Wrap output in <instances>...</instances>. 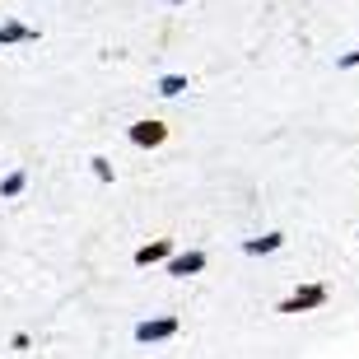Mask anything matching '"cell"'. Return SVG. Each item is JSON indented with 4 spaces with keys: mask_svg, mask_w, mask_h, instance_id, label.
<instances>
[{
    "mask_svg": "<svg viewBox=\"0 0 359 359\" xmlns=\"http://www.w3.org/2000/svg\"><path fill=\"white\" fill-rule=\"evenodd\" d=\"M327 299H332V290H327L322 280H308V285H299L294 294L280 299L276 313H290V318H294V313H318V308H327Z\"/></svg>",
    "mask_w": 359,
    "mask_h": 359,
    "instance_id": "obj_1",
    "label": "cell"
},
{
    "mask_svg": "<svg viewBox=\"0 0 359 359\" xmlns=\"http://www.w3.org/2000/svg\"><path fill=\"white\" fill-rule=\"evenodd\" d=\"M182 332V322H177V313H159V318H145V322H135V341L140 346H159V341H173V336Z\"/></svg>",
    "mask_w": 359,
    "mask_h": 359,
    "instance_id": "obj_2",
    "label": "cell"
},
{
    "mask_svg": "<svg viewBox=\"0 0 359 359\" xmlns=\"http://www.w3.org/2000/svg\"><path fill=\"white\" fill-rule=\"evenodd\" d=\"M126 140H131L135 149H159L163 140H168V126H163V121H154V117H140V121H131V126H126Z\"/></svg>",
    "mask_w": 359,
    "mask_h": 359,
    "instance_id": "obj_3",
    "label": "cell"
},
{
    "mask_svg": "<svg viewBox=\"0 0 359 359\" xmlns=\"http://www.w3.org/2000/svg\"><path fill=\"white\" fill-rule=\"evenodd\" d=\"M210 266V257L201 252V248H191V252H173L168 262H163V271L173 280H187V276H201V271Z\"/></svg>",
    "mask_w": 359,
    "mask_h": 359,
    "instance_id": "obj_4",
    "label": "cell"
},
{
    "mask_svg": "<svg viewBox=\"0 0 359 359\" xmlns=\"http://www.w3.org/2000/svg\"><path fill=\"white\" fill-rule=\"evenodd\" d=\"M173 252H177V243H173V238H149V243H140V248L131 252V262L145 271V266H163V262H168Z\"/></svg>",
    "mask_w": 359,
    "mask_h": 359,
    "instance_id": "obj_5",
    "label": "cell"
},
{
    "mask_svg": "<svg viewBox=\"0 0 359 359\" xmlns=\"http://www.w3.org/2000/svg\"><path fill=\"white\" fill-rule=\"evenodd\" d=\"M19 42H38V28H28L24 19H0V47H19Z\"/></svg>",
    "mask_w": 359,
    "mask_h": 359,
    "instance_id": "obj_6",
    "label": "cell"
},
{
    "mask_svg": "<svg viewBox=\"0 0 359 359\" xmlns=\"http://www.w3.org/2000/svg\"><path fill=\"white\" fill-rule=\"evenodd\" d=\"M285 233H280V229H271V233H262V238H248L243 243V252L248 257H271V252H280V248H285Z\"/></svg>",
    "mask_w": 359,
    "mask_h": 359,
    "instance_id": "obj_7",
    "label": "cell"
},
{
    "mask_svg": "<svg viewBox=\"0 0 359 359\" xmlns=\"http://www.w3.org/2000/svg\"><path fill=\"white\" fill-rule=\"evenodd\" d=\"M24 187H28V173H24V168L5 173V177H0V201H19V196H24Z\"/></svg>",
    "mask_w": 359,
    "mask_h": 359,
    "instance_id": "obj_8",
    "label": "cell"
},
{
    "mask_svg": "<svg viewBox=\"0 0 359 359\" xmlns=\"http://www.w3.org/2000/svg\"><path fill=\"white\" fill-rule=\"evenodd\" d=\"M159 93L163 98H182L187 93V75H159Z\"/></svg>",
    "mask_w": 359,
    "mask_h": 359,
    "instance_id": "obj_9",
    "label": "cell"
},
{
    "mask_svg": "<svg viewBox=\"0 0 359 359\" xmlns=\"http://www.w3.org/2000/svg\"><path fill=\"white\" fill-rule=\"evenodd\" d=\"M89 168H93V177H98V182H112V163H107L103 154H93V159H89Z\"/></svg>",
    "mask_w": 359,
    "mask_h": 359,
    "instance_id": "obj_10",
    "label": "cell"
},
{
    "mask_svg": "<svg viewBox=\"0 0 359 359\" xmlns=\"http://www.w3.org/2000/svg\"><path fill=\"white\" fill-rule=\"evenodd\" d=\"M336 70H359V47H350V52L336 56Z\"/></svg>",
    "mask_w": 359,
    "mask_h": 359,
    "instance_id": "obj_11",
    "label": "cell"
},
{
    "mask_svg": "<svg viewBox=\"0 0 359 359\" xmlns=\"http://www.w3.org/2000/svg\"><path fill=\"white\" fill-rule=\"evenodd\" d=\"M28 346H33V341H28V332H14V336H10V350H14V355H24Z\"/></svg>",
    "mask_w": 359,
    "mask_h": 359,
    "instance_id": "obj_12",
    "label": "cell"
},
{
    "mask_svg": "<svg viewBox=\"0 0 359 359\" xmlns=\"http://www.w3.org/2000/svg\"><path fill=\"white\" fill-rule=\"evenodd\" d=\"M168 5H187V0H168Z\"/></svg>",
    "mask_w": 359,
    "mask_h": 359,
    "instance_id": "obj_13",
    "label": "cell"
}]
</instances>
